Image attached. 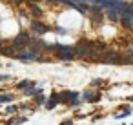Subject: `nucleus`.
<instances>
[{"label":"nucleus","instance_id":"nucleus-22","mask_svg":"<svg viewBox=\"0 0 133 125\" xmlns=\"http://www.w3.org/2000/svg\"><path fill=\"white\" fill-rule=\"evenodd\" d=\"M102 83H104L102 80H93V82H91V87H100Z\"/></svg>","mask_w":133,"mask_h":125},{"label":"nucleus","instance_id":"nucleus-25","mask_svg":"<svg viewBox=\"0 0 133 125\" xmlns=\"http://www.w3.org/2000/svg\"><path fill=\"white\" fill-rule=\"evenodd\" d=\"M100 98H102L100 94H95V98L91 100V103H98V101H100Z\"/></svg>","mask_w":133,"mask_h":125},{"label":"nucleus","instance_id":"nucleus-19","mask_svg":"<svg viewBox=\"0 0 133 125\" xmlns=\"http://www.w3.org/2000/svg\"><path fill=\"white\" fill-rule=\"evenodd\" d=\"M37 62H46V64H48V62H51V58H49V56H44V54L40 53V54H38V60H37Z\"/></svg>","mask_w":133,"mask_h":125},{"label":"nucleus","instance_id":"nucleus-18","mask_svg":"<svg viewBox=\"0 0 133 125\" xmlns=\"http://www.w3.org/2000/svg\"><path fill=\"white\" fill-rule=\"evenodd\" d=\"M18 109H20L18 105H8L6 112H8V114H17V112H18Z\"/></svg>","mask_w":133,"mask_h":125},{"label":"nucleus","instance_id":"nucleus-29","mask_svg":"<svg viewBox=\"0 0 133 125\" xmlns=\"http://www.w3.org/2000/svg\"><path fill=\"white\" fill-rule=\"evenodd\" d=\"M131 125H133V123H131Z\"/></svg>","mask_w":133,"mask_h":125},{"label":"nucleus","instance_id":"nucleus-11","mask_svg":"<svg viewBox=\"0 0 133 125\" xmlns=\"http://www.w3.org/2000/svg\"><path fill=\"white\" fill-rule=\"evenodd\" d=\"M42 92H44V89H40V87H35V85L24 91V94H26V96H38V94H42Z\"/></svg>","mask_w":133,"mask_h":125},{"label":"nucleus","instance_id":"nucleus-28","mask_svg":"<svg viewBox=\"0 0 133 125\" xmlns=\"http://www.w3.org/2000/svg\"><path fill=\"white\" fill-rule=\"evenodd\" d=\"M131 109H133V107H131Z\"/></svg>","mask_w":133,"mask_h":125},{"label":"nucleus","instance_id":"nucleus-5","mask_svg":"<svg viewBox=\"0 0 133 125\" xmlns=\"http://www.w3.org/2000/svg\"><path fill=\"white\" fill-rule=\"evenodd\" d=\"M104 13H106V9H104L100 4H97L95 7H89L88 17H89V20H91V24H93V26H100V24H102V20H104Z\"/></svg>","mask_w":133,"mask_h":125},{"label":"nucleus","instance_id":"nucleus-15","mask_svg":"<svg viewBox=\"0 0 133 125\" xmlns=\"http://www.w3.org/2000/svg\"><path fill=\"white\" fill-rule=\"evenodd\" d=\"M13 98H15V94H11V92H8V94H0V101H2V103H11Z\"/></svg>","mask_w":133,"mask_h":125},{"label":"nucleus","instance_id":"nucleus-16","mask_svg":"<svg viewBox=\"0 0 133 125\" xmlns=\"http://www.w3.org/2000/svg\"><path fill=\"white\" fill-rule=\"evenodd\" d=\"M57 105H58V101H57V100H55V98L51 96V98L48 100V103H46V109H48V111H53V109H55Z\"/></svg>","mask_w":133,"mask_h":125},{"label":"nucleus","instance_id":"nucleus-20","mask_svg":"<svg viewBox=\"0 0 133 125\" xmlns=\"http://www.w3.org/2000/svg\"><path fill=\"white\" fill-rule=\"evenodd\" d=\"M68 105H69V107H73V109H77V107L80 105V100H78V98H77V100H71Z\"/></svg>","mask_w":133,"mask_h":125},{"label":"nucleus","instance_id":"nucleus-1","mask_svg":"<svg viewBox=\"0 0 133 125\" xmlns=\"http://www.w3.org/2000/svg\"><path fill=\"white\" fill-rule=\"evenodd\" d=\"M49 51L55 53V56L60 62H71L77 58V51L73 45H62V44H49Z\"/></svg>","mask_w":133,"mask_h":125},{"label":"nucleus","instance_id":"nucleus-27","mask_svg":"<svg viewBox=\"0 0 133 125\" xmlns=\"http://www.w3.org/2000/svg\"><path fill=\"white\" fill-rule=\"evenodd\" d=\"M0 103H2V101H0Z\"/></svg>","mask_w":133,"mask_h":125},{"label":"nucleus","instance_id":"nucleus-26","mask_svg":"<svg viewBox=\"0 0 133 125\" xmlns=\"http://www.w3.org/2000/svg\"><path fill=\"white\" fill-rule=\"evenodd\" d=\"M129 100H131V101H133V96H131V98H129Z\"/></svg>","mask_w":133,"mask_h":125},{"label":"nucleus","instance_id":"nucleus-24","mask_svg":"<svg viewBox=\"0 0 133 125\" xmlns=\"http://www.w3.org/2000/svg\"><path fill=\"white\" fill-rule=\"evenodd\" d=\"M60 125H73V120H71V118H66V120H62Z\"/></svg>","mask_w":133,"mask_h":125},{"label":"nucleus","instance_id":"nucleus-3","mask_svg":"<svg viewBox=\"0 0 133 125\" xmlns=\"http://www.w3.org/2000/svg\"><path fill=\"white\" fill-rule=\"evenodd\" d=\"M102 64H108V65H124V53L120 51H115V49H108L104 58H102Z\"/></svg>","mask_w":133,"mask_h":125},{"label":"nucleus","instance_id":"nucleus-6","mask_svg":"<svg viewBox=\"0 0 133 125\" xmlns=\"http://www.w3.org/2000/svg\"><path fill=\"white\" fill-rule=\"evenodd\" d=\"M38 51H35V49H31V47H26V49H22V51H17V54H15V58L17 60H20V62H37L38 60Z\"/></svg>","mask_w":133,"mask_h":125},{"label":"nucleus","instance_id":"nucleus-7","mask_svg":"<svg viewBox=\"0 0 133 125\" xmlns=\"http://www.w3.org/2000/svg\"><path fill=\"white\" fill-rule=\"evenodd\" d=\"M13 47L17 49V51H22V49H26V47H29V44H31V36L28 35V33H18L15 38H13Z\"/></svg>","mask_w":133,"mask_h":125},{"label":"nucleus","instance_id":"nucleus-21","mask_svg":"<svg viewBox=\"0 0 133 125\" xmlns=\"http://www.w3.org/2000/svg\"><path fill=\"white\" fill-rule=\"evenodd\" d=\"M53 31H55V33H58V35H66V33H68V31H66L64 27H55Z\"/></svg>","mask_w":133,"mask_h":125},{"label":"nucleus","instance_id":"nucleus-2","mask_svg":"<svg viewBox=\"0 0 133 125\" xmlns=\"http://www.w3.org/2000/svg\"><path fill=\"white\" fill-rule=\"evenodd\" d=\"M106 51H108L106 44L93 40V49H91V54H89V58H88V60H89V62H93V64H102V58H104Z\"/></svg>","mask_w":133,"mask_h":125},{"label":"nucleus","instance_id":"nucleus-4","mask_svg":"<svg viewBox=\"0 0 133 125\" xmlns=\"http://www.w3.org/2000/svg\"><path fill=\"white\" fill-rule=\"evenodd\" d=\"M91 49H93V40H80V42L75 45L77 58H80V60H86V58H89V54H91Z\"/></svg>","mask_w":133,"mask_h":125},{"label":"nucleus","instance_id":"nucleus-17","mask_svg":"<svg viewBox=\"0 0 133 125\" xmlns=\"http://www.w3.org/2000/svg\"><path fill=\"white\" fill-rule=\"evenodd\" d=\"M131 114V109H124L120 114H115V120H124V118H128Z\"/></svg>","mask_w":133,"mask_h":125},{"label":"nucleus","instance_id":"nucleus-10","mask_svg":"<svg viewBox=\"0 0 133 125\" xmlns=\"http://www.w3.org/2000/svg\"><path fill=\"white\" fill-rule=\"evenodd\" d=\"M33 85H35L33 80H22V82L17 83V89H18V91H26V89H29V87H33Z\"/></svg>","mask_w":133,"mask_h":125},{"label":"nucleus","instance_id":"nucleus-13","mask_svg":"<svg viewBox=\"0 0 133 125\" xmlns=\"http://www.w3.org/2000/svg\"><path fill=\"white\" fill-rule=\"evenodd\" d=\"M46 103H48V98L44 96V92L35 98V107H40V105H46Z\"/></svg>","mask_w":133,"mask_h":125},{"label":"nucleus","instance_id":"nucleus-9","mask_svg":"<svg viewBox=\"0 0 133 125\" xmlns=\"http://www.w3.org/2000/svg\"><path fill=\"white\" fill-rule=\"evenodd\" d=\"M0 54H4V56H9V58H15V54H17V49L13 47V44H11V45H2V47H0Z\"/></svg>","mask_w":133,"mask_h":125},{"label":"nucleus","instance_id":"nucleus-8","mask_svg":"<svg viewBox=\"0 0 133 125\" xmlns=\"http://www.w3.org/2000/svg\"><path fill=\"white\" fill-rule=\"evenodd\" d=\"M53 27H49L46 22H40V20H33L31 22V31L37 35V36H42V35H46V33H49Z\"/></svg>","mask_w":133,"mask_h":125},{"label":"nucleus","instance_id":"nucleus-14","mask_svg":"<svg viewBox=\"0 0 133 125\" xmlns=\"http://www.w3.org/2000/svg\"><path fill=\"white\" fill-rule=\"evenodd\" d=\"M93 98H95V92H93V91H84V92H82V101H89V103H91Z\"/></svg>","mask_w":133,"mask_h":125},{"label":"nucleus","instance_id":"nucleus-12","mask_svg":"<svg viewBox=\"0 0 133 125\" xmlns=\"http://www.w3.org/2000/svg\"><path fill=\"white\" fill-rule=\"evenodd\" d=\"M28 6H29V9H31V15H33V17H37V18H38V17H42V9L37 6V2H31V4H28Z\"/></svg>","mask_w":133,"mask_h":125},{"label":"nucleus","instance_id":"nucleus-23","mask_svg":"<svg viewBox=\"0 0 133 125\" xmlns=\"http://www.w3.org/2000/svg\"><path fill=\"white\" fill-rule=\"evenodd\" d=\"M26 121H28V118H24V116H22V118L15 120V125H20V123H26Z\"/></svg>","mask_w":133,"mask_h":125}]
</instances>
